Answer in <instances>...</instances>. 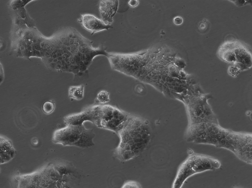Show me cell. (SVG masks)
Segmentation results:
<instances>
[{
  "instance_id": "cell-1",
  "label": "cell",
  "mask_w": 252,
  "mask_h": 188,
  "mask_svg": "<svg viewBox=\"0 0 252 188\" xmlns=\"http://www.w3.org/2000/svg\"><path fill=\"white\" fill-rule=\"evenodd\" d=\"M145 122L131 116L117 134L120 141L114 154L118 159L125 162L138 156L145 149L150 139Z\"/></svg>"
},
{
  "instance_id": "cell-2",
  "label": "cell",
  "mask_w": 252,
  "mask_h": 188,
  "mask_svg": "<svg viewBox=\"0 0 252 188\" xmlns=\"http://www.w3.org/2000/svg\"><path fill=\"white\" fill-rule=\"evenodd\" d=\"M92 138L91 129H86L83 125H66L65 127L54 131L52 140L54 143L63 146L86 148L90 144Z\"/></svg>"
},
{
  "instance_id": "cell-3",
  "label": "cell",
  "mask_w": 252,
  "mask_h": 188,
  "mask_svg": "<svg viewBox=\"0 0 252 188\" xmlns=\"http://www.w3.org/2000/svg\"><path fill=\"white\" fill-rule=\"evenodd\" d=\"M94 106L95 119L94 124L98 127L117 134L123 127L130 116L110 105Z\"/></svg>"
},
{
  "instance_id": "cell-4",
  "label": "cell",
  "mask_w": 252,
  "mask_h": 188,
  "mask_svg": "<svg viewBox=\"0 0 252 188\" xmlns=\"http://www.w3.org/2000/svg\"><path fill=\"white\" fill-rule=\"evenodd\" d=\"M202 163L200 156L194 154L190 155L179 167L173 182V188H181L187 179L202 171Z\"/></svg>"
},
{
  "instance_id": "cell-5",
  "label": "cell",
  "mask_w": 252,
  "mask_h": 188,
  "mask_svg": "<svg viewBox=\"0 0 252 188\" xmlns=\"http://www.w3.org/2000/svg\"><path fill=\"white\" fill-rule=\"evenodd\" d=\"M77 21L84 29L91 33V35L111 28L110 25L106 23L102 19L89 14H81Z\"/></svg>"
},
{
  "instance_id": "cell-6",
  "label": "cell",
  "mask_w": 252,
  "mask_h": 188,
  "mask_svg": "<svg viewBox=\"0 0 252 188\" xmlns=\"http://www.w3.org/2000/svg\"><path fill=\"white\" fill-rule=\"evenodd\" d=\"M95 118L94 107L93 105L86 108L80 112L65 116L63 120L66 125H81L86 121L94 124Z\"/></svg>"
},
{
  "instance_id": "cell-7",
  "label": "cell",
  "mask_w": 252,
  "mask_h": 188,
  "mask_svg": "<svg viewBox=\"0 0 252 188\" xmlns=\"http://www.w3.org/2000/svg\"><path fill=\"white\" fill-rule=\"evenodd\" d=\"M232 44L236 59L234 64H242L250 69L252 66V57L250 48L238 41H232Z\"/></svg>"
},
{
  "instance_id": "cell-8",
  "label": "cell",
  "mask_w": 252,
  "mask_h": 188,
  "mask_svg": "<svg viewBox=\"0 0 252 188\" xmlns=\"http://www.w3.org/2000/svg\"><path fill=\"white\" fill-rule=\"evenodd\" d=\"M118 0H101L99 2V8L101 19L106 24L110 25L112 17L117 11Z\"/></svg>"
},
{
  "instance_id": "cell-9",
  "label": "cell",
  "mask_w": 252,
  "mask_h": 188,
  "mask_svg": "<svg viewBox=\"0 0 252 188\" xmlns=\"http://www.w3.org/2000/svg\"><path fill=\"white\" fill-rule=\"evenodd\" d=\"M16 153L11 141L3 136H0V164L7 163L11 160Z\"/></svg>"
},
{
  "instance_id": "cell-10",
  "label": "cell",
  "mask_w": 252,
  "mask_h": 188,
  "mask_svg": "<svg viewBox=\"0 0 252 188\" xmlns=\"http://www.w3.org/2000/svg\"><path fill=\"white\" fill-rule=\"evenodd\" d=\"M84 88L83 84L70 86L68 90L69 97L77 100H82L84 97Z\"/></svg>"
},
{
  "instance_id": "cell-11",
  "label": "cell",
  "mask_w": 252,
  "mask_h": 188,
  "mask_svg": "<svg viewBox=\"0 0 252 188\" xmlns=\"http://www.w3.org/2000/svg\"><path fill=\"white\" fill-rule=\"evenodd\" d=\"M110 94L105 90H102L98 92L96 96V100L99 103L104 104L109 102L110 100Z\"/></svg>"
},
{
  "instance_id": "cell-12",
  "label": "cell",
  "mask_w": 252,
  "mask_h": 188,
  "mask_svg": "<svg viewBox=\"0 0 252 188\" xmlns=\"http://www.w3.org/2000/svg\"><path fill=\"white\" fill-rule=\"evenodd\" d=\"M55 107V104L53 102L51 101H47L44 103L42 110L45 113L50 114L54 111Z\"/></svg>"
},
{
  "instance_id": "cell-13",
  "label": "cell",
  "mask_w": 252,
  "mask_h": 188,
  "mask_svg": "<svg viewBox=\"0 0 252 188\" xmlns=\"http://www.w3.org/2000/svg\"><path fill=\"white\" fill-rule=\"evenodd\" d=\"M240 71V70L234 64L229 66L227 69L228 74L234 77H236Z\"/></svg>"
},
{
  "instance_id": "cell-14",
  "label": "cell",
  "mask_w": 252,
  "mask_h": 188,
  "mask_svg": "<svg viewBox=\"0 0 252 188\" xmlns=\"http://www.w3.org/2000/svg\"><path fill=\"white\" fill-rule=\"evenodd\" d=\"M122 188H140V184L138 182L133 181H128L125 182Z\"/></svg>"
},
{
  "instance_id": "cell-15",
  "label": "cell",
  "mask_w": 252,
  "mask_h": 188,
  "mask_svg": "<svg viewBox=\"0 0 252 188\" xmlns=\"http://www.w3.org/2000/svg\"><path fill=\"white\" fill-rule=\"evenodd\" d=\"M173 21L174 23L176 25H180L182 24L183 19L181 17L177 16L174 18Z\"/></svg>"
},
{
  "instance_id": "cell-16",
  "label": "cell",
  "mask_w": 252,
  "mask_h": 188,
  "mask_svg": "<svg viewBox=\"0 0 252 188\" xmlns=\"http://www.w3.org/2000/svg\"><path fill=\"white\" fill-rule=\"evenodd\" d=\"M208 27L207 23L205 22H202L200 24L199 28L201 30L204 31L206 30Z\"/></svg>"
},
{
  "instance_id": "cell-17",
  "label": "cell",
  "mask_w": 252,
  "mask_h": 188,
  "mask_svg": "<svg viewBox=\"0 0 252 188\" xmlns=\"http://www.w3.org/2000/svg\"><path fill=\"white\" fill-rule=\"evenodd\" d=\"M139 3L138 0H130L128 2L129 5L131 7H133L137 6Z\"/></svg>"
}]
</instances>
